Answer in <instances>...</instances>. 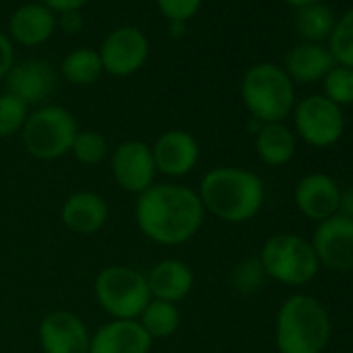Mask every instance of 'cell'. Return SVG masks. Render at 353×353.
Masks as SVG:
<instances>
[{
	"instance_id": "6da1fadb",
	"label": "cell",
	"mask_w": 353,
	"mask_h": 353,
	"mask_svg": "<svg viewBox=\"0 0 353 353\" xmlns=\"http://www.w3.org/2000/svg\"><path fill=\"white\" fill-rule=\"evenodd\" d=\"M204 221L206 210L198 190L181 183H154L135 202L137 229L156 245L176 248L192 241Z\"/></svg>"
},
{
	"instance_id": "7a4b0ae2",
	"label": "cell",
	"mask_w": 353,
	"mask_h": 353,
	"mask_svg": "<svg viewBox=\"0 0 353 353\" xmlns=\"http://www.w3.org/2000/svg\"><path fill=\"white\" fill-rule=\"evenodd\" d=\"M198 196L206 214L229 225H243L256 219L264 206V181L241 166H214L200 181Z\"/></svg>"
},
{
	"instance_id": "3957f363",
	"label": "cell",
	"mask_w": 353,
	"mask_h": 353,
	"mask_svg": "<svg viewBox=\"0 0 353 353\" xmlns=\"http://www.w3.org/2000/svg\"><path fill=\"white\" fill-rule=\"evenodd\" d=\"M330 332L326 307L307 293L289 295L276 312L274 343L279 353H324Z\"/></svg>"
},
{
	"instance_id": "277c9868",
	"label": "cell",
	"mask_w": 353,
	"mask_h": 353,
	"mask_svg": "<svg viewBox=\"0 0 353 353\" xmlns=\"http://www.w3.org/2000/svg\"><path fill=\"white\" fill-rule=\"evenodd\" d=\"M241 98L252 119L260 123H283L295 108L293 81L272 63H260L245 71Z\"/></svg>"
},
{
	"instance_id": "5b68a950",
	"label": "cell",
	"mask_w": 353,
	"mask_h": 353,
	"mask_svg": "<svg viewBox=\"0 0 353 353\" xmlns=\"http://www.w3.org/2000/svg\"><path fill=\"white\" fill-rule=\"evenodd\" d=\"M266 276L285 287H303L316 279L320 262L312 243L297 233L268 237L258 256Z\"/></svg>"
},
{
	"instance_id": "8992f818",
	"label": "cell",
	"mask_w": 353,
	"mask_h": 353,
	"mask_svg": "<svg viewBox=\"0 0 353 353\" xmlns=\"http://www.w3.org/2000/svg\"><path fill=\"white\" fill-rule=\"evenodd\" d=\"M94 297L112 320H137L152 299L145 272L125 264L106 266L96 274Z\"/></svg>"
},
{
	"instance_id": "52a82bcc",
	"label": "cell",
	"mask_w": 353,
	"mask_h": 353,
	"mask_svg": "<svg viewBox=\"0 0 353 353\" xmlns=\"http://www.w3.org/2000/svg\"><path fill=\"white\" fill-rule=\"evenodd\" d=\"M77 131V121L67 108L46 104L30 112L21 129V141L32 158L50 162L71 152Z\"/></svg>"
},
{
	"instance_id": "ba28073f",
	"label": "cell",
	"mask_w": 353,
	"mask_h": 353,
	"mask_svg": "<svg viewBox=\"0 0 353 353\" xmlns=\"http://www.w3.org/2000/svg\"><path fill=\"white\" fill-rule=\"evenodd\" d=\"M295 133L312 148L334 145L345 131V117L341 106L322 94L303 98L293 108Z\"/></svg>"
},
{
	"instance_id": "9c48e42d",
	"label": "cell",
	"mask_w": 353,
	"mask_h": 353,
	"mask_svg": "<svg viewBox=\"0 0 353 353\" xmlns=\"http://www.w3.org/2000/svg\"><path fill=\"white\" fill-rule=\"evenodd\" d=\"M110 174L114 183L133 196L143 194L156 183L152 145L139 139H125L110 152Z\"/></svg>"
},
{
	"instance_id": "30bf717a",
	"label": "cell",
	"mask_w": 353,
	"mask_h": 353,
	"mask_svg": "<svg viewBox=\"0 0 353 353\" xmlns=\"http://www.w3.org/2000/svg\"><path fill=\"white\" fill-rule=\"evenodd\" d=\"M312 248L320 266L332 272L353 270V221L334 214L318 223L312 235Z\"/></svg>"
},
{
	"instance_id": "8fae6325",
	"label": "cell",
	"mask_w": 353,
	"mask_h": 353,
	"mask_svg": "<svg viewBox=\"0 0 353 353\" xmlns=\"http://www.w3.org/2000/svg\"><path fill=\"white\" fill-rule=\"evenodd\" d=\"M92 332L81 316L69 310L48 312L38 326L44 353H90Z\"/></svg>"
},
{
	"instance_id": "7c38bea8",
	"label": "cell",
	"mask_w": 353,
	"mask_h": 353,
	"mask_svg": "<svg viewBox=\"0 0 353 353\" xmlns=\"http://www.w3.org/2000/svg\"><path fill=\"white\" fill-rule=\"evenodd\" d=\"M148 52V38L139 30L125 26L106 36L98 54L106 73L114 77H129L145 65Z\"/></svg>"
},
{
	"instance_id": "4fadbf2b",
	"label": "cell",
	"mask_w": 353,
	"mask_h": 353,
	"mask_svg": "<svg viewBox=\"0 0 353 353\" xmlns=\"http://www.w3.org/2000/svg\"><path fill=\"white\" fill-rule=\"evenodd\" d=\"M200 154L198 139L183 129L164 131L152 145L156 170L170 179H181V176L192 174L200 162Z\"/></svg>"
},
{
	"instance_id": "5bb4252c",
	"label": "cell",
	"mask_w": 353,
	"mask_h": 353,
	"mask_svg": "<svg viewBox=\"0 0 353 353\" xmlns=\"http://www.w3.org/2000/svg\"><path fill=\"white\" fill-rule=\"evenodd\" d=\"M341 185L326 172H310L297 181L293 202L297 210L314 223H322L336 214Z\"/></svg>"
},
{
	"instance_id": "9a60e30c",
	"label": "cell",
	"mask_w": 353,
	"mask_h": 353,
	"mask_svg": "<svg viewBox=\"0 0 353 353\" xmlns=\"http://www.w3.org/2000/svg\"><path fill=\"white\" fill-rule=\"evenodd\" d=\"M108 202L96 192H75L61 206V223L75 235H96L108 223Z\"/></svg>"
},
{
	"instance_id": "2e32d148",
	"label": "cell",
	"mask_w": 353,
	"mask_h": 353,
	"mask_svg": "<svg viewBox=\"0 0 353 353\" xmlns=\"http://www.w3.org/2000/svg\"><path fill=\"white\" fill-rule=\"evenodd\" d=\"M148 289L152 299L158 301H168V303H179L190 297L194 291V270L188 262L176 260V258H166L160 260L145 272Z\"/></svg>"
},
{
	"instance_id": "e0dca14e",
	"label": "cell",
	"mask_w": 353,
	"mask_h": 353,
	"mask_svg": "<svg viewBox=\"0 0 353 353\" xmlns=\"http://www.w3.org/2000/svg\"><path fill=\"white\" fill-rule=\"evenodd\" d=\"M152 343L137 320H108L92 332L90 353H150Z\"/></svg>"
},
{
	"instance_id": "ac0fdd59",
	"label": "cell",
	"mask_w": 353,
	"mask_h": 353,
	"mask_svg": "<svg viewBox=\"0 0 353 353\" xmlns=\"http://www.w3.org/2000/svg\"><path fill=\"white\" fill-rule=\"evenodd\" d=\"M7 88L28 106L40 104L57 90V73L46 61H23L9 71Z\"/></svg>"
},
{
	"instance_id": "d6986e66",
	"label": "cell",
	"mask_w": 353,
	"mask_h": 353,
	"mask_svg": "<svg viewBox=\"0 0 353 353\" xmlns=\"http://www.w3.org/2000/svg\"><path fill=\"white\" fill-rule=\"evenodd\" d=\"M334 67V59L330 50L322 48L320 44H299L285 57V73L291 81L299 83H314L326 77V73Z\"/></svg>"
},
{
	"instance_id": "ffe728a7",
	"label": "cell",
	"mask_w": 353,
	"mask_h": 353,
	"mask_svg": "<svg viewBox=\"0 0 353 353\" xmlns=\"http://www.w3.org/2000/svg\"><path fill=\"white\" fill-rule=\"evenodd\" d=\"M11 34L23 46H40L50 40L57 28L54 13L44 5H23L11 17Z\"/></svg>"
},
{
	"instance_id": "44dd1931",
	"label": "cell",
	"mask_w": 353,
	"mask_h": 353,
	"mask_svg": "<svg viewBox=\"0 0 353 353\" xmlns=\"http://www.w3.org/2000/svg\"><path fill=\"white\" fill-rule=\"evenodd\" d=\"M258 158L272 168L285 166L293 160L297 150V135L285 123H264L254 135Z\"/></svg>"
},
{
	"instance_id": "7402d4cb",
	"label": "cell",
	"mask_w": 353,
	"mask_h": 353,
	"mask_svg": "<svg viewBox=\"0 0 353 353\" xmlns=\"http://www.w3.org/2000/svg\"><path fill=\"white\" fill-rule=\"evenodd\" d=\"M139 326L145 330V334L154 339H168L181 326V312L174 303L150 299L143 312L137 318Z\"/></svg>"
},
{
	"instance_id": "603a6c76",
	"label": "cell",
	"mask_w": 353,
	"mask_h": 353,
	"mask_svg": "<svg viewBox=\"0 0 353 353\" xmlns=\"http://www.w3.org/2000/svg\"><path fill=\"white\" fill-rule=\"evenodd\" d=\"M61 71L63 77L73 85H92L104 73L100 54L90 48H79L69 52L61 65Z\"/></svg>"
},
{
	"instance_id": "cb8c5ba5",
	"label": "cell",
	"mask_w": 353,
	"mask_h": 353,
	"mask_svg": "<svg viewBox=\"0 0 353 353\" xmlns=\"http://www.w3.org/2000/svg\"><path fill=\"white\" fill-rule=\"evenodd\" d=\"M334 23L336 21H334L330 9L326 5H318V3L301 7L295 15L297 34L310 44H316L324 38H330Z\"/></svg>"
},
{
	"instance_id": "d4e9b609",
	"label": "cell",
	"mask_w": 353,
	"mask_h": 353,
	"mask_svg": "<svg viewBox=\"0 0 353 353\" xmlns=\"http://www.w3.org/2000/svg\"><path fill=\"white\" fill-rule=\"evenodd\" d=\"M71 154L83 166H98L108 156V143H106V139H104V135L100 131H94V129H83L81 131L79 129L75 139H73Z\"/></svg>"
},
{
	"instance_id": "484cf974",
	"label": "cell",
	"mask_w": 353,
	"mask_h": 353,
	"mask_svg": "<svg viewBox=\"0 0 353 353\" xmlns=\"http://www.w3.org/2000/svg\"><path fill=\"white\" fill-rule=\"evenodd\" d=\"M330 54L341 67L353 69V7L334 23L330 34Z\"/></svg>"
},
{
	"instance_id": "4316f807",
	"label": "cell",
	"mask_w": 353,
	"mask_h": 353,
	"mask_svg": "<svg viewBox=\"0 0 353 353\" xmlns=\"http://www.w3.org/2000/svg\"><path fill=\"white\" fill-rule=\"evenodd\" d=\"M30 117V106L13 94L0 96V137H13L21 133Z\"/></svg>"
},
{
	"instance_id": "83f0119b",
	"label": "cell",
	"mask_w": 353,
	"mask_h": 353,
	"mask_svg": "<svg viewBox=\"0 0 353 353\" xmlns=\"http://www.w3.org/2000/svg\"><path fill=\"white\" fill-rule=\"evenodd\" d=\"M336 106L353 104V69L332 67L324 77V94Z\"/></svg>"
},
{
	"instance_id": "f1b7e54d",
	"label": "cell",
	"mask_w": 353,
	"mask_h": 353,
	"mask_svg": "<svg viewBox=\"0 0 353 353\" xmlns=\"http://www.w3.org/2000/svg\"><path fill=\"white\" fill-rule=\"evenodd\" d=\"M264 276H266V272H264L260 260L258 258H245V260H241L233 268V272H231V285H233L235 291L248 295V293H256L262 287Z\"/></svg>"
},
{
	"instance_id": "f546056e",
	"label": "cell",
	"mask_w": 353,
	"mask_h": 353,
	"mask_svg": "<svg viewBox=\"0 0 353 353\" xmlns=\"http://www.w3.org/2000/svg\"><path fill=\"white\" fill-rule=\"evenodd\" d=\"M202 0H158V9L168 21L188 23L192 17L198 15Z\"/></svg>"
},
{
	"instance_id": "4dcf8cb0",
	"label": "cell",
	"mask_w": 353,
	"mask_h": 353,
	"mask_svg": "<svg viewBox=\"0 0 353 353\" xmlns=\"http://www.w3.org/2000/svg\"><path fill=\"white\" fill-rule=\"evenodd\" d=\"M15 65V50H13V44L7 36L0 34V79L7 77L9 71L13 69Z\"/></svg>"
},
{
	"instance_id": "1f68e13d",
	"label": "cell",
	"mask_w": 353,
	"mask_h": 353,
	"mask_svg": "<svg viewBox=\"0 0 353 353\" xmlns=\"http://www.w3.org/2000/svg\"><path fill=\"white\" fill-rule=\"evenodd\" d=\"M90 0H42V5L48 7L52 13H67V11H79Z\"/></svg>"
},
{
	"instance_id": "d6a6232c",
	"label": "cell",
	"mask_w": 353,
	"mask_h": 353,
	"mask_svg": "<svg viewBox=\"0 0 353 353\" xmlns=\"http://www.w3.org/2000/svg\"><path fill=\"white\" fill-rule=\"evenodd\" d=\"M83 26V17L79 11H67L61 13V28L65 34H77Z\"/></svg>"
},
{
	"instance_id": "836d02e7",
	"label": "cell",
	"mask_w": 353,
	"mask_h": 353,
	"mask_svg": "<svg viewBox=\"0 0 353 353\" xmlns=\"http://www.w3.org/2000/svg\"><path fill=\"white\" fill-rule=\"evenodd\" d=\"M336 214L351 219L353 221V188L341 190V198H339V210Z\"/></svg>"
},
{
	"instance_id": "e575fe53",
	"label": "cell",
	"mask_w": 353,
	"mask_h": 353,
	"mask_svg": "<svg viewBox=\"0 0 353 353\" xmlns=\"http://www.w3.org/2000/svg\"><path fill=\"white\" fill-rule=\"evenodd\" d=\"M168 34H170V38H183L185 36V23H181V21H170Z\"/></svg>"
},
{
	"instance_id": "d590c367",
	"label": "cell",
	"mask_w": 353,
	"mask_h": 353,
	"mask_svg": "<svg viewBox=\"0 0 353 353\" xmlns=\"http://www.w3.org/2000/svg\"><path fill=\"white\" fill-rule=\"evenodd\" d=\"M285 3L291 5V7H295V9H301V7H307V5L318 3V0H285Z\"/></svg>"
}]
</instances>
